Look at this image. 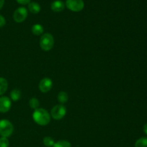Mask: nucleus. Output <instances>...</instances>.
Masks as SVG:
<instances>
[{
	"label": "nucleus",
	"mask_w": 147,
	"mask_h": 147,
	"mask_svg": "<svg viewBox=\"0 0 147 147\" xmlns=\"http://www.w3.org/2000/svg\"><path fill=\"white\" fill-rule=\"evenodd\" d=\"M32 119L40 126H46L50 122V115L44 109H37L32 113Z\"/></svg>",
	"instance_id": "f257e3e1"
},
{
	"label": "nucleus",
	"mask_w": 147,
	"mask_h": 147,
	"mask_svg": "<svg viewBox=\"0 0 147 147\" xmlns=\"http://www.w3.org/2000/svg\"><path fill=\"white\" fill-rule=\"evenodd\" d=\"M54 37L50 33H45L41 36L40 40V47L44 51H49L54 46Z\"/></svg>",
	"instance_id": "f03ea898"
},
{
	"label": "nucleus",
	"mask_w": 147,
	"mask_h": 147,
	"mask_svg": "<svg viewBox=\"0 0 147 147\" xmlns=\"http://www.w3.org/2000/svg\"><path fill=\"white\" fill-rule=\"evenodd\" d=\"M14 131V126L7 119L0 120V135L1 137H9Z\"/></svg>",
	"instance_id": "7ed1b4c3"
},
{
	"label": "nucleus",
	"mask_w": 147,
	"mask_h": 147,
	"mask_svg": "<svg viewBox=\"0 0 147 147\" xmlns=\"http://www.w3.org/2000/svg\"><path fill=\"white\" fill-rule=\"evenodd\" d=\"M66 108L63 104L56 105L51 110V116L55 120H60L63 119L66 115Z\"/></svg>",
	"instance_id": "20e7f679"
},
{
	"label": "nucleus",
	"mask_w": 147,
	"mask_h": 147,
	"mask_svg": "<svg viewBox=\"0 0 147 147\" xmlns=\"http://www.w3.org/2000/svg\"><path fill=\"white\" fill-rule=\"evenodd\" d=\"M66 7L73 11H80L84 8L83 0H66Z\"/></svg>",
	"instance_id": "39448f33"
},
{
	"label": "nucleus",
	"mask_w": 147,
	"mask_h": 147,
	"mask_svg": "<svg viewBox=\"0 0 147 147\" xmlns=\"http://www.w3.org/2000/svg\"><path fill=\"white\" fill-rule=\"evenodd\" d=\"M27 14V10L25 7H19L14 11L13 18L16 22H22L26 20Z\"/></svg>",
	"instance_id": "423d86ee"
},
{
	"label": "nucleus",
	"mask_w": 147,
	"mask_h": 147,
	"mask_svg": "<svg viewBox=\"0 0 147 147\" xmlns=\"http://www.w3.org/2000/svg\"><path fill=\"white\" fill-rule=\"evenodd\" d=\"M53 88V81L49 78H45L39 83V89L42 93H47Z\"/></svg>",
	"instance_id": "0eeeda50"
},
{
	"label": "nucleus",
	"mask_w": 147,
	"mask_h": 147,
	"mask_svg": "<svg viewBox=\"0 0 147 147\" xmlns=\"http://www.w3.org/2000/svg\"><path fill=\"white\" fill-rule=\"evenodd\" d=\"M11 102L9 98L7 96H1L0 97V112L6 113L9 111L11 109Z\"/></svg>",
	"instance_id": "6e6552de"
},
{
	"label": "nucleus",
	"mask_w": 147,
	"mask_h": 147,
	"mask_svg": "<svg viewBox=\"0 0 147 147\" xmlns=\"http://www.w3.org/2000/svg\"><path fill=\"white\" fill-rule=\"evenodd\" d=\"M65 8V4L63 1L60 0H56L51 4V9L53 11L55 12H60L62 11Z\"/></svg>",
	"instance_id": "1a4fd4ad"
},
{
	"label": "nucleus",
	"mask_w": 147,
	"mask_h": 147,
	"mask_svg": "<svg viewBox=\"0 0 147 147\" xmlns=\"http://www.w3.org/2000/svg\"><path fill=\"white\" fill-rule=\"evenodd\" d=\"M32 32L33 34L36 36L41 35L43 34V32H44V29L43 27L40 24H36L32 27Z\"/></svg>",
	"instance_id": "9d476101"
},
{
	"label": "nucleus",
	"mask_w": 147,
	"mask_h": 147,
	"mask_svg": "<svg viewBox=\"0 0 147 147\" xmlns=\"http://www.w3.org/2000/svg\"><path fill=\"white\" fill-rule=\"evenodd\" d=\"M28 9L30 11L32 14H37L40 11V4L36 2H30L28 4Z\"/></svg>",
	"instance_id": "9b49d317"
},
{
	"label": "nucleus",
	"mask_w": 147,
	"mask_h": 147,
	"mask_svg": "<svg viewBox=\"0 0 147 147\" xmlns=\"http://www.w3.org/2000/svg\"><path fill=\"white\" fill-rule=\"evenodd\" d=\"M8 88V82L4 78H0V96H2Z\"/></svg>",
	"instance_id": "f8f14e48"
},
{
	"label": "nucleus",
	"mask_w": 147,
	"mask_h": 147,
	"mask_svg": "<svg viewBox=\"0 0 147 147\" xmlns=\"http://www.w3.org/2000/svg\"><path fill=\"white\" fill-rule=\"evenodd\" d=\"M57 100L61 104H64L68 100V95L66 92L60 91L57 95Z\"/></svg>",
	"instance_id": "ddd939ff"
},
{
	"label": "nucleus",
	"mask_w": 147,
	"mask_h": 147,
	"mask_svg": "<svg viewBox=\"0 0 147 147\" xmlns=\"http://www.w3.org/2000/svg\"><path fill=\"white\" fill-rule=\"evenodd\" d=\"M10 98L14 101L20 100V98H21V91L18 89H14L10 93Z\"/></svg>",
	"instance_id": "4468645a"
},
{
	"label": "nucleus",
	"mask_w": 147,
	"mask_h": 147,
	"mask_svg": "<svg viewBox=\"0 0 147 147\" xmlns=\"http://www.w3.org/2000/svg\"><path fill=\"white\" fill-rule=\"evenodd\" d=\"M135 147H147V137H142L135 143Z\"/></svg>",
	"instance_id": "2eb2a0df"
},
{
	"label": "nucleus",
	"mask_w": 147,
	"mask_h": 147,
	"mask_svg": "<svg viewBox=\"0 0 147 147\" xmlns=\"http://www.w3.org/2000/svg\"><path fill=\"white\" fill-rule=\"evenodd\" d=\"M29 104H30V106L31 107V109L36 110V109H39L40 102H39L38 99H37L36 98H32L30 100V101H29Z\"/></svg>",
	"instance_id": "dca6fc26"
},
{
	"label": "nucleus",
	"mask_w": 147,
	"mask_h": 147,
	"mask_svg": "<svg viewBox=\"0 0 147 147\" xmlns=\"http://www.w3.org/2000/svg\"><path fill=\"white\" fill-rule=\"evenodd\" d=\"M53 147H71V144L67 141L60 140L55 142Z\"/></svg>",
	"instance_id": "f3484780"
},
{
	"label": "nucleus",
	"mask_w": 147,
	"mask_h": 147,
	"mask_svg": "<svg viewBox=\"0 0 147 147\" xmlns=\"http://www.w3.org/2000/svg\"><path fill=\"white\" fill-rule=\"evenodd\" d=\"M55 141L53 138L50 137V136H46L43 139V144L45 145L47 147H50L53 146L55 144Z\"/></svg>",
	"instance_id": "a211bd4d"
},
{
	"label": "nucleus",
	"mask_w": 147,
	"mask_h": 147,
	"mask_svg": "<svg viewBox=\"0 0 147 147\" xmlns=\"http://www.w3.org/2000/svg\"><path fill=\"white\" fill-rule=\"evenodd\" d=\"M9 141L6 137L0 138V147H9Z\"/></svg>",
	"instance_id": "6ab92c4d"
},
{
	"label": "nucleus",
	"mask_w": 147,
	"mask_h": 147,
	"mask_svg": "<svg viewBox=\"0 0 147 147\" xmlns=\"http://www.w3.org/2000/svg\"><path fill=\"white\" fill-rule=\"evenodd\" d=\"M6 24V20L3 16H1L0 14V27H4Z\"/></svg>",
	"instance_id": "aec40b11"
},
{
	"label": "nucleus",
	"mask_w": 147,
	"mask_h": 147,
	"mask_svg": "<svg viewBox=\"0 0 147 147\" xmlns=\"http://www.w3.org/2000/svg\"><path fill=\"white\" fill-rule=\"evenodd\" d=\"M16 1H17V2L19 3V4H29V3L30 2V1L31 0H16Z\"/></svg>",
	"instance_id": "412c9836"
},
{
	"label": "nucleus",
	"mask_w": 147,
	"mask_h": 147,
	"mask_svg": "<svg viewBox=\"0 0 147 147\" xmlns=\"http://www.w3.org/2000/svg\"><path fill=\"white\" fill-rule=\"evenodd\" d=\"M4 4V0H0V9L2 8Z\"/></svg>",
	"instance_id": "4be33fe9"
},
{
	"label": "nucleus",
	"mask_w": 147,
	"mask_h": 147,
	"mask_svg": "<svg viewBox=\"0 0 147 147\" xmlns=\"http://www.w3.org/2000/svg\"><path fill=\"white\" fill-rule=\"evenodd\" d=\"M144 132L147 135V123L144 126Z\"/></svg>",
	"instance_id": "5701e85b"
}]
</instances>
